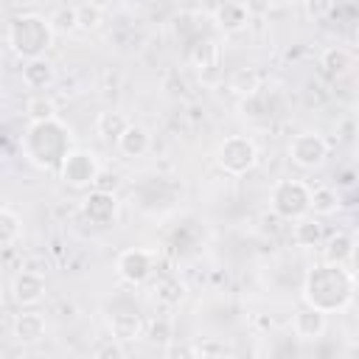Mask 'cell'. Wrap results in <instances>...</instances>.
<instances>
[{"instance_id":"22","label":"cell","mask_w":359,"mask_h":359,"mask_svg":"<svg viewBox=\"0 0 359 359\" xmlns=\"http://www.w3.org/2000/svg\"><path fill=\"white\" fill-rule=\"evenodd\" d=\"M292 238L297 247H317L323 241V224L320 219L314 216H303L294 222V230H292Z\"/></svg>"},{"instance_id":"27","label":"cell","mask_w":359,"mask_h":359,"mask_svg":"<svg viewBox=\"0 0 359 359\" xmlns=\"http://www.w3.org/2000/svg\"><path fill=\"white\" fill-rule=\"evenodd\" d=\"M154 294L160 303L165 306H177L182 297H185V283L180 278H163L157 286H154Z\"/></svg>"},{"instance_id":"10","label":"cell","mask_w":359,"mask_h":359,"mask_svg":"<svg viewBox=\"0 0 359 359\" xmlns=\"http://www.w3.org/2000/svg\"><path fill=\"white\" fill-rule=\"evenodd\" d=\"M81 213H84V219H87L90 224L107 227V224H112L115 216H118V199H115V194L95 188V191H90V194L81 199Z\"/></svg>"},{"instance_id":"15","label":"cell","mask_w":359,"mask_h":359,"mask_svg":"<svg viewBox=\"0 0 359 359\" xmlns=\"http://www.w3.org/2000/svg\"><path fill=\"white\" fill-rule=\"evenodd\" d=\"M115 146H118V151H121L123 157L137 160V157H143V154L151 149V135H149L146 126H140V123H129V126L121 132V137L115 140Z\"/></svg>"},{"instance_id":"23","label":"cell","mask_w":359,"mask_h":359,"mask_svg":"<svg viewBox=\"0 0 359 359\" xmlns=\"http://www.w3.org/2000/svg\"><path fill=\"white\" fill-rule=\"evenodd\" d=\"M25 115H28L31 123L56 121V104H53V98H48V95H34V98H28V104H25Z\"/></svg>"},{"instance_id":"30","label":"cell","mask_w":359,"mask_h":359,"mask_svg":"<svg viewBox=\"0 0 359 359\" xmlns=\"http://www.w3.org/2000/svg\"><path fill=\"white\" fill-rule=\"evenodd\" d=\"M168 356L171 359H196V353H194L191 345H171V353Z\"/></svg>"},{"instance_id":"12","label":"cell","mask_w":359,"mask_h":359,"mask_svg":"<svg viewBox=\"0 0 359 359\" xmlns=\"http://www.w3.org/2000/svg\"><path fill=\"white\" fill-rule=\"evenodd\" d=\"M328 331V314H320L309 306H300L292 314V334L303 342H314Z\"/></svg>"},{"instance_id":"26","label":"cell","mask_w":359,"mask_h":359,"mask_svg":"<svg viewBox=\"0 0 359 359\" xmlns=\"http://www.w3.org/2000/svg\"><path fill=\"white\" fill-rule=\"evenodd\" d=\"M104 22V8L95 3H79L76 6V25L79 31H95Z\"/></svg>"},{"instance_id":"8","label":"cell","mask_w":359,"mask_h":359,"mask_svg":"<svg viewBox=\"0 0 359 359\" xmlns=\"http://www.w3.org/2000/svg\"><path fill=\"white\" fill-rule=\"evenodd\" d=\"M289 160L297 165V168H306V171H314L325 163L328 157V143L323 135L317 132H300L289 140Z\"/></svg>"},{"instance_id":"14","label":"cell","mask_w":359,"mask_h":359,"mask_svg":"<svg viewBox=\"0 0 359 359\" xmlns=\"http://www.w3.org/2000/svg\"><path fill=\"white\" fill-rule=\"evenodd\" d=\"M213 22L222 34H241L250 25L247 3H222L213 8Z\"/></svg>"},{"instance_id":"29","label":"cell","mask_w":359,"mask_h":359,"mask_svg":"<svg viewBox=\"0 0 359 359\" xmlns=\"http://www.w3.org/2000/svg\"><path fill=\"white\" fill-rule=\"evenodd\" d=\"M93 359H129V356H126L123 342H118V339H112V337H104V339L95 342Z\"/></svg>"},{"instance_id":"28","label":"cell","mask_w":359,"mask_h":359,"mask_svg":"<svg viewBox=\"0 0 359 359\" xmlns=\"http://www.w3.org/2000/svg\"><path fill=\"white\" fill-rule=\"evenodd\" d=\"M53 34H70V31H79L76 25V6H59L50 17H48Z\"/></svg>"},{"instance_id":"21","label":"cell","mask_w":359,"mask_h":359,"mask_svg":"<svg viewBox=\"0 0 359 359\" xmlns=\"http://www.w3.org/2000/svg\"><path fill=\"white\" fill-rule=\"evenodd\" d=\"M129 123H132V121H129L123 112H118V109H104V112H98V118H95V132H98L104 140H118L121 132H123Z\"/></svg>"},{"instance_id":"4","label":"cell","mask_w":359,"mask_h":359,"mask_svg":"<svg viewBox=\"0 0 359 359\" xmlns=\"http://www.w3.org/2000/svg\"><path fill=\"white\" fill-rule=\"evenodd\" d=\"M309 196L311 188L300 180H278L269 191V208L283 222H297L309 216Z\"/></svg>"},{"instance_id":"7","label":"cell","mask_w":359,"mask_h":359,"mask_svg":"<svg viewBox=\"0 0 359 359\" xmlns=\"http://www.w3.org/2000/svg\"><path fill=\"white\" fill-rule=\"evenodd\" d=\"M154 264H157V252H154V250L129 247V250H121V252H118V258H115V272H118L121 280L137 286V283H143V280L151 278Z\"/></svg>"},{"instance_id":"11","label":"cell","mask_w":359,"mask_h":359,"mask_svg":"<svg viewBox=\"0 0 359 359\" xmlns=\"http://www.w3.org/2000/svg\"><path fill=\"white\" fill-rule=\"evenodd\" d=\"M45 331H48V323L34 309H22L14 317V323H11V337L20 345H36V342H42L45 339Z\"/></svg>"},{"instance_id":"2","label":"cell","mask_w":359,"mask_h":359,"mask_svg":"<svg viewBox=\"0 0 359 359\" xmlns=\"http://www.w3.org/2000/svg\"><path fill=\"white\" fill-rule=\"evenodd\" d=\"M22 151L36 168H59L70 151V129L56 118L45 123H28L22 135Z\"/></svg>"},{"instance_id":"1","label":"cell","mask_w":359,"mask_h":359,"mask_svg":"<svg viewBox=\"0 0 359 359\" xmlns=\"http://www.w3.org/2000/svg\"><path fill=\"white\" fill-rule=\"evenodd\" d=\"M353 292H356V278L351 266L323 261L314 264L303 278V306L320 314L345 311L353 300Z\"/></svg>"},{"instance_id":"6","label":"cell","mask_w":359,"mask_h":359,"mask_svg":"<svg viewBox=\"0 0 359 359\" xmlns=\"http://www.w3.org/2000/svg\"><path fill=\"white\" fill-rule=\"evenodd\" d=\"M59 180L70 188H90L98 182L101 174V163L90 149H70L65 154V160L59 163Z\"/></svg>"},{"instance_id":"13","label":"cell","mask_w":359,"mask_h":359,"mask_svg":"<svg viewBox=\"0 0 359 359\" xmlns=\"http://www.w3.org/2000/svg\"><path fill=\"white\" fill-rule=\"evenodd\" d=\"M107 328L118 342H135L143 334V317L135 309H121L107 317Z\"/></svg>"},{"instance_id":"16","label":"cell","mask_w":359,"mask_h":359,"mask_svg":"<svg viewBox=\"0 0 359 359\" xmlns=\"http://www.w3.org/2000/svg\"><path fill=\"white\" fill-rule=\"evenodd\" d=\"M53 79H56V67L48 56H36V59L22 62V84L28 90H45L53 84Z\"/></svg>"},{"instance_id":"20","label":"cell","mask_w":359,"mask_h":359,"mask_svg":"<svg viewBox=\"0 0 359 359\" xmlns=\"http://www.w3.org/2000/svg\"><path fill=\"white\" fill-rule=\"evenodd\" d=\"M339 210V191L331 185H320L309 196V213L314 216H331Z\"/></svg>"},{"instance_id":"24","label":"cell","mask_w":359,"mask_h":359,"mask_svg":"<svg viewBox=\"0 0 359 359\" xmlns=\"http://www.w3.org/2000/svg\"><path fill=\"white\" fill-rule=\"evenodd\" d=\"M191 62L199 67V70H208V67H216L219 65V45L210 42V39H199L191 50H188Z\"/></svg>"},{"instance_id":"17","label":"cell","mask_w":359,"mask_h":359,"mask_svg":"<svg viewBox=\"0 0 359 359\" xmlns=\"http://www.w3.org/2000/svg\"><path fill=\"white\" fill-rule=\"evenodd\" d=\"M323 261L325 264H339V266H351L353 261V236L351 233H337L325 241L323 247Z\"/></svg>"},{"instance_id":"3","label":"cell","mask_w":359,"mask_h":359,"mask_svg":"<svg viewBox=\"0 0 359 359\" xmlns=\"http://www.w3.org/2000/svg\"><path fill=\"white\" fill-rule=\"evenodd\" d=\"M6 42L20 59H36L45 56V50L53 45V28L39 14H20L8 20Z\"/></svg>"},{"instance_id":"9","label":"cell","mask_w":359,"mask_h":359,"mask_svg":"<svg viewBox=\"0 0 359 359\" xmlns=\"http://www.w3.org/2000/svg\"><path fill=\"white\" fill-rule=\"evenodd\" d=\"M11 297L17 306L22 309H34L36 303H42L45 292H48V280L39 269H20L14 278H11V286H8Z\"/></svg>"},{"instance_id":"5","label":"cell","mask_w":359,"mask_h":359,"mask_svg":"<svg viewBox=\"0 0 359 359\" xmlns=\"http://www.w3.org/2000/svg\"><path fill=\"white\" fill-rule=\"evenodd\" d=\"M255 163H258V146L247 135H227L216 146V165L230 177H241L252 171Z\"/></svg>"},{"instance_id":"25","label":"cell","mask_w":359,"mask_h":359,"mask_svg":"<svg viewBox=\"0 0 359 359\" xmlns=\"http://www.w3.org/2000/svg\"><path fill=\"white\" fill-rule=\"evenodd\" d=\"M22 236V222L14 210L8 208H0V247H8L14 244L17 238Z\"/></svg>"},{"instance_id":"19","label":"cell","mask_w":359,"mask_h":359,"mask_svg":"<svg viewBox=\"0 0 359 359\" xmlns=\"http://www.w3.org/2000/svg\"><path fill=\"white\" fill-rule=\"evenodd\" d=\"M227 87H230L233 95H238V98H250V95H255L258 87H261V76H258V70H252V67H238V70L230 73Z\"/></svg>"},{"instance_id":"18","label":"cell","mask_w":359,"mask_h":359,"mask_svg":"<svg viewBox=\"0 0 359 359\" xmlns=\"http://www.w3.org/2000/svg\"><path fill=\"white\" fill-rule=\"evenodd\" d=\"M320 65L325 67L328 76H345L353 67V53L348 48H342V45H331V48L323 50Z\"/></svg>"},{"instance_id":"31","label":"cell","mask_w":359,"mask_h":359,"mask_svg":"<svg viewBox=\"0 0 359 359\" xmlns=\"http://www.w3.org/2000/svg\"><path fill=\"white\" fill-rule=\"evenodd\" d=\"M3 294H6V292H3V283H0V306H3Z\"/></svg>"}]
</instances>
